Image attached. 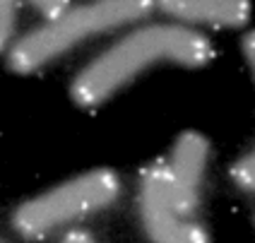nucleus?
Wrapping results in <instances>:
<instances>
[{"label":"nucleus","mask_w":255,"mask_h":243,"mask_svg":"<svg viewBox=\"0 0 255 243\" xmlns=\"http://www.w3.org/2000/svg\"><path fill=\"white\" fill-rule=\"evenodd\" d=\"M210 58V41L185 24H152L137 29L111 46L106 53H101L97 60H92L75 77L70 87L72 101L92 109L154 63L171 60L185 68H200L207 65Z\"/></svg>","instance_id":"nucleus-1"},{"label":"nucleus","mask_w":255,"mask_h":243,"mask_svg":"<svg viewBox=\"0 0 255 243\" xmlns=\"http://www.w3.org/2000/svg\"><path fill=\"white\" fill-rule=\"evenodd\" d=\"M152 2L144 0H104L92 2L85 7L70 10L56 22H46L36 31L27 34L17 41L7 56V65L12 72L29 75L51 63L53 58L63 56L75 43L97 36L101 31L123 27L128 22H137L147 17Z\"/></svg>","instance_id":"nucleus-2"},{"label":"nucleus","mask_w":255,"mask_h":243,"mask_svg":"<svg viewBox=\"0 0 255 243\" xmlns=\"http://www.w3.org/2000/svg\"><path fill=\"white\" fill-rule=\"evenodd\" d=\"M121 181L109 169H94L63 186L24 202L12 217L14 229L24 236H43L68 222L114 205Z\"/></svg>","instance_id":"nucleus-3"},{"label":"nucleus","mask_w":255,"mask_h":243,"mask_svg":"<svg viewBox=\"0 0 255 243\" xmlns=\"http://www.w3.org/2000/svg\"><path fill=\"white\" fill-rule=\"evenodd\" d=\"M140 212L154 243H207V234L173 207L166 164H152L140 186Z\"/></svg>","instance_id":"nucleus-4"},{"label":"nucleus","mask_w":255,"mask_h":243,"mask_svg":"<svg viewBox=\"0 0 255 243\" xmlns=\"http://www.w3.org/2000/svg\"><path fill=\"white\" fill-rule=\"evenodd\" d=\"M207 140L200 132H183L178 142L173 144L171 161L166 164L169 169V188L173 207L181 217L193 215L198 210L200 200V181L202 171L207 164Z\"/></svg>","instance_id":"nucleus-5"},{"label":"nucleus","mask_w":255,"mask_h":243,"mask_svg":"<svg viewBox=\"0 0 255 243\" xmlns=\"http://www.w3.org/2000/svg\"><path fill=\"white\" fill-rule=\"evenodd\" d=\"M159 7L173 19L214 27H243L251 17V5L241 0H166Z\"/></svg>","instance_id":"nucleus-6"},{"label":"nucleus","mask_w":255,"mask_h":243,"mask_svg":"<svg viewBox=\"0 0 255 243\" xmlns=\"http://www.w3.org/2000/svg\"><path fill=\"white\" fill-rule=\"evenodd\" d=\"M243 56H246L255 77V29L248 31L246 39H243ZM231 178L243 190H255V152H251L248 157H243L241 161H236V166L231 169Z\"/></svg>","instance_id":"nucleus-7"},{"label":"nucleus","mask_w":255,"mask_h":243,"mask_svg":"<svg viewBox=\"0 0 255 243\" xmlns=\"http://www.w3.org/2000/svg\"><path fill=\"white\" fill-rule=\"evenodd\" d=\"M14 19H17V5L0 0V51L7 46L10 36L14 31Z\"/></svg>","instance_id":"nucleus-8"},{"label":"nucleus","mask_w":255,"mask_h":243,"mask_svg":"<svg viewBox=\"0 0 255 243\" xmlns=\"http://www.w3.org/2000/svg\"><path fill=\"white\" fill-rule=\"evenodd\" d=\"M34 7H36L48 22H56L63 14L70 12V2H34Z\"/></svg>","instance_id":"nucleus-9"},{"label":"nucleus","mask_w":255,"mask_h":243,"mask_svg":"<svg viewBox=\"0 0 255 243\" xmlns=\"http://www.w3.org/2000/svg\"><path fill=\"white\" fill-rule=\"evenodd\" d=\"M63 243H97L94 241V236L85 229H72L68 231L65 236H63Z\"/></svg>","instance_id":"nucleus-10"}]
</instances>
